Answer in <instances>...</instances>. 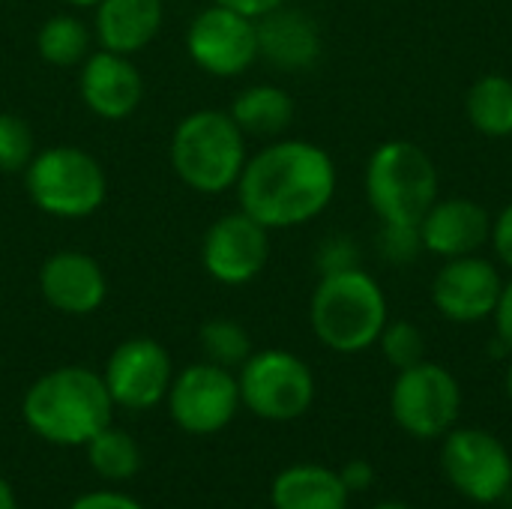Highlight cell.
<instances>
[{
    "label": "cell",
    "instance_id": "cell-32",
    "mask_svg": "<svg viewBox=\"0 0 512 509\" xmlns=\"http://www.w3.org/2000/svg\"><path fill=\"white\" fill-rule=\"evenodd\" d=\"M339 477H342L348 492H366L375 483V468L366 459H354L339 471Z\"/></svg>",
    "mask_w": 512,
    "mask_h": 509
},
{
    "label": "cell",
    "instance_id": "cell-38",
    "mask_svg": "<svg viewBox=\"0 0 512 509\" xmlns=\"http://www.w3.org/2000/svg\"><path fill=\"white\" fill-rule=\"evenodd\" d=\"M507 396H510V402H512V363H510V369H507Z\"/></svg>",
    "mask_w": 512,
    "mask_h": 509
},
{
    "label": "cell",
    "instance_id": "cell-26",
    "mask_svg": "<svg viewBox=\"0 0 512 509\" xmlns=\"http://www.w3.org/2000/svg\"><path fill=\"white\" fill-rule=\"evenodd\" d=\"M36 150V135L27 117L0 111V174H24Z\"/></svg>",
    "mask_w": 512,
    "mask_h": 509
},
{
    "label": "cell",
    "instance_id": "cell-31",
    "mask_svg": "<svg viewBox=\"0 0 512 509\" xmlns=\"http://www.w3.org/2000/svg\"><path fill=\"white\" fill-rule=\"evenodd\" d=\"M69 509H144L138 501L120 495V492H90L78 498Z\"/></svg>",
    "mask_w": 512,
    "mask_h": 509
},
{
    "label": "cell",
    "instance_id": "cell-16",
    "mask_svg": "<svg viewBox=\"0 0 512 509\" xmlns=\"http://www.w3.org/2000/svg\"><path fill=\"white\" fill-rule=\"evenodd\" d=\"M42 300L69 318H87L108 300V276L102 264L81 249L51 252L36 273Z\"/></svg>",
    "mask_w": 512,
    "mask_h": 509
},
{
    "label": "cell",
    "instance_id": "cell-13",
    "mask_svg": "<svg viewBox=\"0 0 512 509\" xmlns=\"http://www.w3.org/2000/svg\"><path fill=\"white\" fill-rule=\"evenodd\" d=\"M102 381L114 405L126 411H147L165 402L174 381V363L162 342L150 336H132L111 351Z\"/></svg>",
    "mask_w": 512,
    "mask_h": 509
},
{
    "label": "cell",
    "instance_id": "cell-37",
    "mask_svg": "<svg viewBox=\"0 0 512 509\" xmlns=\"http://www.w3.org/2000/svg\"><path fill=\"white\" fill-rule=\"evenodd\" d=\"M372 509H414L411 504H402V501H384V504H378V507Z\"/></svg>",
    "mask_w": 512,
    "mask_h": 509
},
{
    "label": "cell",
    "instance_id": "cell-34",
    "mask_svg": "<svg viewBox=\"0 0 512 509\" xmlns=\"http://www.w3.org/2000/svg\"><path fill=\"white\" fill-rule=\"evenodd\" d=\"M213 3L228 6V9L243 12V15H249V18H255V21H258L261 15H267V12H273V9L285 6L288 0H213Z\"/></svg>",
    "mask_w": 512,
    "mask_h": 509
},
{
    "label": "cell",
    "instance_id": "cell-4",
    "mask_svg": "<svg viewBox=\"0 0 512 509\" xmlns=\"http://www.w3.org/2000/svg\"><path fill=\"white\" fill-rule=\"evenodd\" d=\"M387 321V297L363 267L318 279L309 300V324L324 348L360 354L378 342Z\"/></svg>",
    "mask_w": 512,
    "mask_h": 509
},
{
    "label": "cell",
    "instance_id": "cell-35",
    "mask_svg": "<svg viewBox=\"0 0 512 509\" xmlns=\"http://www.w3.org/2000/svg\"><path fill=\"white\" fill-rule=\"evenodd\" d=\"M0 509H18L15 492H12V486L3 477H0Z\"/></svg>",
    "mask_w": 512,
    "mask_h": 509
},
{
    "label": "cell",
    "instance_id": "cell-22",
    "mask_svg": "<svg viewBox=\"0 0 512 509\" xmlns=\"http://www.w3.org/2000/svg\"><path fill=\"white\" fill-rule=\"evenodd\" d=\"M93 51V27L75 12L48 15L36 30V54L42 63L57 69H72Z\"/></svg>",
    "mask_w": 512,
    "mask_h": 509
},
{
    "label": "cell",
    "instance_id": "cell-29",
    "mask_svg": "<svg viewBox=\"0 0 512 509\" xmlns=\"http://www.w3.org/2000/svg\"><path fill=\"white\" fill-rule=\"evenodd\" d=\"M315 267H318V276L345 273V270L363 267V252L351 234H330L315 249Z\"/></svg>",
    "mask_w": 512,
    "mask_h": 509
},
{
    "label": "cell",
    "instance_id": "cell-14",
    "mask_svg": "<svg viewBox=\"0 0 512 509\" xmlns=\"http://www.w3.org/2000/svg\"><path fill=\"white\" fill-rule=\"evenodd\" d=\"M78 96L93 117L120 123L141 108L147 81L132 57L96 48L78 66Z\"/></svg>",
    "mask_w": 512,
    "mask_h": 509
},
{
    "label": "cell",
    "instance_id": "cell-11",
    "mask_svg": "<svg viewBox=\"0 0 512 509\" xmlns=\"http://www.w3.org/2000/svg\"><path fill=\"white\" fill-rule=\"evenodd\" d=\"M267 261L270 231L240 207L210 222L201 237V267L216 285L243 288L267 270Z\"/></svg>",
    "mask_w": 512,
    "mask_h": 509
},
{
    "label": "cell",
    "instance_id": "cell-6",
    "mask_svg": "<svg viewBox=\"0 0 512 509\" xmlns=\"http://www.w3.org/2000/svg\"><path fill=\"white\" fill-rule=\"evenodd\" d=\"M438 198V168L420 144L396 138L375 147L366 162V201L381 222L420 225Z\"/></svg>",
    "mask_w": 512,
    "mask_h": 509
},
{
    "label": "cell",
    "instance_id": "cell-17",
    "mask_svg": "<svg viewBox=\"0 0 512 509\" xmlns=\"http://www.w3.org/2000/svg\"><path fill=\"white\" fill-rule=\"evenodd\" d=\"M423 249L450 261L477 255L492 240V216L471 198H438L420 222Z\"/></svg>",
    "mask_w": 512,
    "mask_h": 509
},
{
    "label": "cell",
    "instance_id": "cell-1",
    "mask_svg": "<svg viewBox=\"0 0 512 509\" xmlns=\"http://www.w3.org/2000/svg\"><path fill=\"white\" fill-rule=\"evenodd\" d=\"M333 156L306 138H273L249 153L234 186L237 207L267 231H288L318 219L336 195Z\"/></svg>",
    "mask_w": 512,
    "mask_h": 509
},
{
    "label": "cell",
    "instance_id": "cell-7",
    "mask_svg": "<svg viewBox=\"0 0 512 509\" xmlns=\"http://www.w3.org/2000/svg\"><path fill=\"white\" fill-rule=\"evenodd\" d=\"M240 402L261 420L291 423L303 417L315 402V375L291 351L267 348L252 351L237 375Z\"/></svg>",
    "mask_w": 512,
    "mask_h": 509
},
{
    "label": "cell",
    "instance_id": "cell-8",
    "mask_svg": "<svg viewBox=\"0 0 512 509\" xmlns=\"http://www.w3.org/2000/svg\"><path fill=\"white\" fill-rule=\"evenodd\" d=\"M390 414L411 438H444L459 423L462 387L450 369L423 360L399 372L390 390Z\"/></svg>",
    "mask_w": 512,
    "mask_h": 509
},
{
    "label": "cell",
    "instance_id": "cell-27",
    "mask_svg": "<svg viewBox=\"0 0 512 509\" xmlns=\"http://www.w3.org/2000/svg\"><path fill=\"white\" fill-rule=\"evenodd\" d=\"M378 345L384 351V360L396 372L411 369V366L426 360V336L411 321H387L381 336H378Z\"/></svg>",
    "mask_w": 512,
    "mask_h": 509
},
{
    "label": "cell",
    "instance_id": "cell-28",
    "mask_svg": "<svg viewBox=\"0 0 512 509\" xmlns=\"http://www.w3.org/2000/svg\"><path fill=\"white\" fill-rule=\"evenodd\" d=\"M378 252L387 264H396V267L414 264L417 255L423 252L420 225H414V222H381Z\"/></svg>",
    "mask_w": 512,
    "mask_h": 509
},
{
    "label": "cell",
    "instance_id": "cell-15",
    "mask_svg": "<svg viewBox=\"0 0 512 509\" xmlns=\"http://www.w3.org/2000/svg\"><path fill=\"white\" fill-rule=\"evenodd\" d=\"M504 282L489 258H450L432 279L435 309L456 324H480L495 315Z\"/></svg>",
    "mask_w": 512,
    "mask_h": 509
},
{
    "label": "cell",
    "instance_id": "cell-33",
    "mask_svg": "<svg viewBox=\"0 0 512 509\" xmlns=\"http://www.w3.org/2000/svg\"><path fill=\"white\" fill-rule=\"evenodd\" d=\"M492 318H495V327H498V342L512 354V282L504 285Z\"/></svg>",
    "mask_w": 512,
    "mask_h": 509
},
{
    "label": "cell",
    "instance_id": "cell-19",
    "mask_svg": "<svg viewBox=\"0 0 512 509\" xmlns=\"http://www.w3.org/2000/svg\"><path fill=\"white\" fill-rule=\"evenodd\" d=\"M165 0H99L93 6V39L99 48L135 57L162 33Z\"/></svg>",
    "mask_w": 512,
    "mask_h": 509
},
{
    "label": "cell",
    "instance_id": "cell-18",
    "mask_svg": "<svg viewBox=\"0 0 512 509\" xmlns=\"http://www.w3.org/2000/svg\"><path fill=\"white\" fill-rule=\"evenodd\" d=\"M324 39L318 21L288 3L258 18V54L276 69L303 72L318 63Z\"/></svg>",
    "mask_w": 512,
    "mask_h": 509
},
{
    "label": "cell",
    "instance_id": "cell-23",
    "mask_svg": "<svg viewBox=\"0 0 512 509\" xmlns=\"http://www.w3.org/2000/svg\"><path fill=\"white\" fill-rule=\"evenodd\" d=\"M465 114L471 126L486 138L512 135V78L507 75H480L465 93Z\"/></svg>",
    "mask_w": 512,
    "mask_h": 509
},
{
    "label": "cell",
    "instance_id": "cell-36",
    "mask_svg": "<svg viewBox=\"0 0 512 509\" xmlns=\"http://www.w3.org/2000/svg\"><path fill=\"white\" fill-rule=\"evenodd\" d=\"M63 3H69L72 9H93L99 0H63Z\"/></svg>",
    "mask_w": 512,
    "mask_h": 509
},
{
    "label": "cell",
    "instance_id": "cell-20",
    "mask_svg": "<svg viewBox=\"0 0 512 509\" xmlns=\"http://www.w3.org/2000/svg\"><path fill=\"white\" fill-rule=\"evenodd\" d=\"M228 114L234 117V123L243 129L246 138H264V141H273V138H282L291 123H294V114H297V105H294V96L279 87V84H249L243 87Z\"/></svg>",
    "mask_w": 512,
    "mask_h": 509
},
{
    "label": "cell",
    "instance_id": "cell-21",
    "mask_svg": "<svg viewBox=\"0 0 512 509\" xmlns=\"http://www.w3.org/2000/svg\"><path fill=\"white\" fill-rule=\"evenodd\" d=\"M348 498L339 471L324 465H294L273 480V509H348Z\"/></svg>",
    "mask_w": 512,
    "mask_h": 509
},
{
    "label": "cell",
    "instance_id": "cell-24",
    "mask_svg": "<svg viewBox=\"0 0 512 509\" xmlns=\"http://www.w3.org/2000/svg\"><path fill=\"white\" fill-rule=\"evenodd\" d=\"M84 447H87V459H90L93 471L105 480H129V477H135V471L141 465V450H138L135 438L120 429H111V426H105Z\"/></svg>",
    "mask_w": 512,
    "mask_h": 509
},
{
    "label": "cell",
    "instance_id": "cell-30",
    "mask_svg": "<svg viewBox=\"0 0 512 509\" xmlns=\"http://www.w3.org/2000/svg\"><path fill=\"white\" fill-rule=\"evenodd\" d=\"M495 255L501 264H507L512 270V204H507L495 219H492V240Z\"/></svg>",
    "mask_w": 512,
    "mask_h": 509
},
{
    "label": "cell",
    "instance_id": "cell-9",
    "mask_svg": "<svg viewBox=\"0 0 512 509\" xmlns=\"http://www.w3.org/2000/svg\"><path fill=\"white\" fill-rule=\"evenodd\" d=\"M183 48L192 66L213 78H237L249 72L258 54V21L228 6L210 3L186 24Z\"/></svg>",
    "mask_w": 512,
    "mask_h": 509
},
{
    "label": "cell",
    "instance_id": "cell-25",
    "mask_svg": "<svg viewBox=\"0 0 512 509\" xmlns=\"http://www.w3.org/2000/svg\"><path fill=\"white\" fill-rule=\"evenodd\" d=\"M201 351L207 363L222 369H240L252 357V336L234 318H210L198 333Z\"/></svg>",
    "mask_w": 512,
    "mask_h": 509
},
{
    "label": "cell",
    "instance_id": "cell-12",
    "mask_svg": "<svg viewBox=\"0 0 512 509\" xmlns=\"http://www.w3.org/2000/svg\"><path fill=\"white\" fill-rule=\"evenodd\" d=\"M168 411L189 435H216L240 411V384L231 369L216 363H192L174 375L168 390Z\"/></svg>",
    "mask_w": 512,
    "mask_h": 509
},
{
    "label": "cell",
    "instance_id": "cell-3",
    "mask_svg": "<svg viewBox=\"0 0 512 509\" xmlns=\"http://www.w3.org/2000/svg\"><path fill=\"white\" fill-rule=\"evenodd\" d=\"M243 129L228 111L195 108L183 114L168 141V162L177 180L198 195H222L237 186L249 159Z\"/></svg>",
    "mask_w": 512,
    "mask_h": 509
},
{
    "label": "cell",
    "instance_id": "cell-2",
    "mask_svg": "<svg viewBox=\"0 0 512 509\" xmlns=\"http://www.w3.org/2000/svg\"><path fill=\"white\" fill-rule=\"evenodd\" d=\"M114 399L87 366H60L39 375L24 393V423L45 441L60 447H84L114 417Z\"/></svg>",
    "mask_w": 512,
    "mask_h": 509
},
{
    "label": "cell",
    "instance_id": "cell-5",
    "mask_svg": "<svg viewBox=\"0 0 512 509\" xmlns=\"http://www.w3.org/2000/svg\"><path fill=\"white\" fill-rule=\"evenodd\" d=\"M21 177L30 204L63 222L90 219L108 198V174L102 162L78 144H51L36 150Z\"/></svg>",
    "mask_w": 512,
    "mask_h": 509
},
{
    "label": "cell",
    "instance_id": "cell-10",
    "mask_svg": "<svg viewBox=\"0 0 512 509\" xmlns=\"http://www.w3.org/2000/svg\"><path fill=\"white\" fill-rule=\"evenodd\" d=\"M450 486L474 504H498L512 489V456L501 438L483 429H450L441 447Z\"/></svg>",
    "mask_w": 512,
    "mask_h": 509
}]
</instances>
